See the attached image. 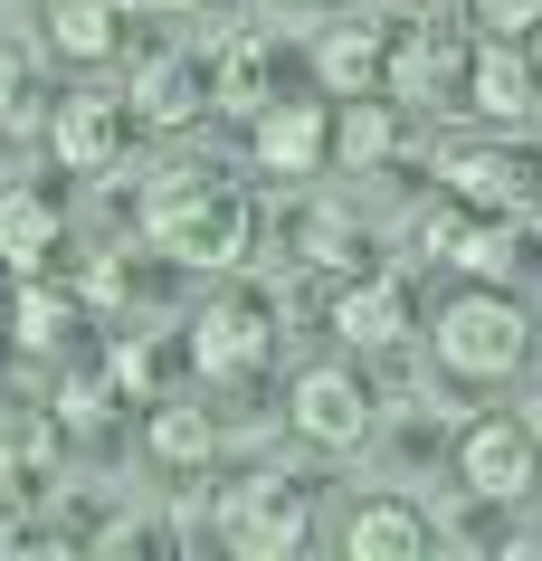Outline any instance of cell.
<instances>
[{"instance_id":"obj_13","label":"cell","mask_w":542,"mask_h":561,"mask_svg":"<svg viewBox=\"0 0 542 561\" xmlns=\"http://www.w3.org/2000/svg\"><path fill=\"white\" fill-rule=\"evenodd\" d=\"M200 105H210V77H200L191 48L143 58V67H134V95H124V115H143V124H191Z\"/></svg>"},{"instance_id":"obj_2","label":"cell","mask_w":542,"mask_h":561,"mask_svg":"<svg viewBox=\"0 0 542 561\" xmlns=\"http://www.w3.org/2000/svg\"><path fill=\"white\" fill-rule=\"evenodd\" d=\"M438 362H448L457 381H505L514 362H523V343H533V324H523V305L505 296V286H466V296L438 314Z\"/></svg>"},{"instance_id":"obj_11","label":"cell","mask_w":542,"mask_h":561,"mask_svg":"<svg viewBox=\"0 0 542 561\" xmlns=\"http://www.w3.org/2000/svg\"><path fill=\"white\" fill-rule=\"evenodd\" d=\"M48 152H58L67 172H115V152H124V105H115V95H67L58 115H48Z\"/></svg>"},{"instance_id":"obj_8","label":"cell","mask_w":542,"mask_h":561,"mask_svg":"<svg viewBox=\"0 0 542 561\" xmlns=\"http://www.w3.org/2000/svg\"><path fill=\"white\" fill-rule=\"evenodd\" d=\"M267 314L247 296H219V305H200L191 314V371H210V381H239V371H257L267 362Z\"/></svg>"},{"instance_id":"obj_3","label":"cell","mask_w":542,"mask_h":561,"mask_svg":"<svg viewBox=\"0 0 542 561\" xmlns=\"http://www.w3.org/2000/svg\"><path fill=\"white\" fill-rule=\"evenodd\" d=\"M219 533H229L239 561H286L304 533H314V495H304L296 476H247V485H229V504H219Z\"/></svg>"},{"instance_id":"obj_20","label":"cell","mask_w":542,"mask_h":561,"mask_svg":"<svg viewBox=\"0 0 542 561\" xmlns=\"http://www.w3.org/2000/svg\"><path fill=\"white\" fill-rule=\"evenodd\" d=\"M333 152L353 162V172H381L400 152V115L381 105V95H343V124H333Z\"/></svg>"},{"instance_id":"obj_25","label":"cell","mask_w":542,"mask_h":561,"mask_svg":"<svg viewBox=\"0 0 542 561\" xmlns=\"http://www.w3.org/2000/svg\"><path fill=\"white\" fill-rule=\"evenodd\" d=\"M77 296H87V314H115V305H124V266H115V257H95L87 276H77Z\"/></svg>"},{"instance_id":"obj_26","label":"cell","mask_w":542,"mask_h":561,"mask_svg":"<svg viewBox=\"0 0 542 561\" xmlns=\"http://www.w3.org/2000/svg\"><path fill=\"white\" fill-rule=\"evenodd\" d=\"M105 371H115V390H134V400H162V390H152V353H143V343H115Z\"/></svg>"},{"instance_id":"obj_21","label":"cell","mask_w":542,"mask_h":561,"mask_svg":"<svg viewBox=\"0 0 542 561\" xmlns=\"http://www.w3.org/2000/svg\"><path fill=\"white\" fill-rule=\"evenodd\" d=\"M143 438H152V457H162V467H181V476L219 457L210 410H191V400H152V428H143Z\"/></svg>"},{"instance_id":"obj_30","label":"cell","mask_w":542,"mask_h":561,"mask_svg":"<svg viewBox=\"0 0 542 561\" xmlns=\"http://www.w3.org/2000/svg\"><path fill=\"white\" fill-rule=\"evenodd\" d=\"M0 552H30V524L20 514H0Z\"/></svg>"},{"instance_id":"obj_23","label":"cell","mask_w":542,"mask_h":561,"mask_svg":"<svg viewBox=\"0 0 542 561\" xmlns=\"http://www.w3.org/2000/svg\"><path fill=\"white\" fill-rule=\"evenodd\" d=\"M296 248H304V266H343V248H353V219L343 209H314L296 229Z\"/></svg>"},{"instance_id":"obj_4","label":"cell","mask_w":542,"mask_h":561,"mask_svg":"<svg viewBox=\"0 0 542 561\" xmlns=\"http://www.w3.org/2000/svg\"><path fill=\"white\" fill-rule=\"evenodd\" d=\"M457 476H466V495L485 504H514V495H533V476H542V438L523 428V419H476L466 438H457Z\"/></svg>"},{"instance_id":"obj_7","label":"cell","mask_w":542,"mask_h":561,"mask_svg":"<svg viewBox=\"0 0 542 561\" xmlns=\"http://www.w3.org/2000/svg\"><path fill=\"white\" fill-rule=\"evenodd\" d=\"M286 419H296V438L304 447H361L371 438V390L353 381V371H304L296 381V400H286Z\"/></svg>"},{"instance_id":"obj_27","label":"cell","mask_w":542,"mask_h":561,"mask_svg":"<svg viewBox=\"0 0 542 561\" xmlns=\"http://www.w3.org/2000/svg\"><path fill=\"white\" fill-rule=\"evenodd\" d=\"M476 20L495 38H514V30H542V0H476Z\"/></svg>"},{"instance_id":"obj_1","label":"cell","mask_w":542,"mask_h":561,"mask_svg":"<svg viewBox=\"0 0 542 561\" xmlns=\"http://www.w3.org/2000/svg\"><path fill=\"white\" fill-rule=\"evenodd\" d=\"M143 229L162 238V257H181V266H239L247 248H257V209H247L239 191H219L210 172H152Z\"/></svg>"},{"instance_id":"obj_32","label":"cell","mask_w":542,"mask_h":561,"mask_svg":"<svg viewBox=\"0 0 542 561\" xmlns=\"http://www.w3.org/2000/svg\"><path fill=\"white\" fill-rule=\"evenodd\" d=\"M533 77H542V38H533Z\"/></svg>"},{"instance_id":"obj_31","label":"cell","mask_w":542,"mask_h":561,"mask_svg":"<svg viewBox=\"0 0 542 561\" xmlns=\"http://www.w3.org/2000/svg\"><path fill=\"white\" fill-rule=\"evenodd\" d=\"M143 10H200V0H143Z\"/></svg>"},{"instance_id":"obj_22","label":"cell","mask_w":542,"mask_h":561,"mask_svg":"<svg viewBox=\"0 0 542 561\" xmlns=\"http://www.w3.org/2000/svg\"><path fill=\"white\" fill-rule=\"evenodd\" d=\"M448 266L466 276V286H505L514 266H523V257H514V219H466V238H457Z\"/></svg>"},{"instance_id":"obj_17","label":"cell","mask_w":542,"mask_h":561,"mask_svg":"<svg viewBox=\"0 0 542 561\" xmlns=\"http://www.w3.org/2000/svg\"><path fill=\"white\" fill-rule=\"evenodd\" d=\"M48 48L77 67H105L124 48V10L115 0H48Z\"/></svg>"},{"instance_id":"obj_10","label":"cell","mask_w":542,"mask_h":561,"mask_svg":"<svg viewBox=\"0 0 542 561\" xmlns=\"http://www.w3.org/2000/svg\"><path fill=\"white\" fill-rule=\"evenodd\" d=\"M381 67H391V30L381 20H333L314 38V87L324 95H381Z\"/></svg>"},{"instance_id":"obj_14","label":"cell","mask_w":542,"mask_h":561,"mask_svg":"<svg viewBox=\"0 0 542 561\" xmlns=\"http://www.w3.org/2000/svg\"><path fill=\"white\" fill-rule=\"evenodd\" d=\"M333 333H343V343H361V353L410 343V296H400V276H353V286L333 296Z\"/></svg>"},{"instance_id":"obj_24","label":"cell","mask_w":542,"mask_h":561,"mask_svg":"<svg viewBox=\"0 0 542 561\" xmlns=\"http://www.w3.org/2000/svg\"><path fill=\"white\" fill-rule=\"evenodd\" d=\"M105 390H115V371H95V381H67V390H58V419H67V428H95V419H105Z\"/></svg>"},{"instance_id":"obj_29","label":"cell","mask_w":542,"mask_h":561,"mask_svg":"<svg viewBox=\"0 0 542 561\" xmlns=\"http://www.w3.org/2000/svg\"><path fill=\"white\" fill-rule=\"evenodd\" d=\"M30 87V58H20V48H10V38H0V115H10V95Z\"/></svg>"},{"instance_id":"obj_19","label":"cell","mask_w":542,"mask_h":561,"mask_svg":"<svg viewBox=\"0 0 542 561\" xmlns=\"http://www.w3.org/2000/svg\"><path fill=\"white\" fill-rule=\"evenodd\" d=\"M210 105H229V115H247V124L276 105V67H267V48H257V38L219 48V67H210Z\"/></svg>"},{"instance_id":"obj_18","label":"cell","mask_w":542,"mask_h":561,"mask_svg":"<svg viewBox=\"0 0 542 561\" xmlns=\"http://www.w3.org/2000/svg\"><path fill=\"white\" fill-rule=\"evenodd\" d=\"M87 314V296L77 286H48V276H20V296H10V343H30V353H48L67 324Z\"/></svg>"},{"instance_id":"obj_6","label":"cell","mask_w":542,"mask_h":561,"mask_svg":"<svg viewBox=\"0 0 542 561\" xmlns=\"http://www.w3.org/2000/svg\"><path fill=\"white\" fill-rule=\"evenodd\" d=\"M381 87H391L400 105H448V95H466V38L457 30H391Z\"/></svg>"},{"instance_id":"obj_28","label":"cell","mask_w":542,"mask_h":561,"mask_svg":"<svg viewBox=\"0 0 542 561\" xmlns=\"http://www.w3.org/2000/svg\"><path fill=\"white\" fill-rule=\"evenodd\" d=\"M20 495H30V457L0 438V504H20Z\"/></svg>"},{"instance_id":"obj_9","label":"cell","mask_w":542,"mask_h":561,"mask_svg":"<svg viewBox=\"0 0 542 561\" xmlns=\"http://www.w3.org/2000/svg\"><path fill=\"white\" fill-rule=\"evenodd\" d=\"M247 152H257V172L304 181V172H314V162L333 152V115H324V105H286V95H276L267 115L247 124Z\"/></svg>"},{"instance_id":"obj_5","label":"cell","mask_w":542,"mask_h":561,"mask_svg":"<svg viewBox=\"0 0 542 561\" xmlns=\"http://www.w3.org/2000/svg\"><path fill=\"white\" fill-rule=\"evenodd\" d=\"M438 181H448V201H466L476 219H523V209H533L542 162H523V152H495V144H448Z\"/></svg>"},{"instance_id":"obj_16","label":"cell","mask_w":542,"mask_h":561,"mask_svg":"<svg viewBox=\"0 0 542 561\" xmlns=\"http://www.w3.org/2000/svg\"><path fill=\"white\" fill-rule=\"evenodd\" d=\"M343 552H353V561H419L428 552V514H419V504H400V495L361 504L353 533H343Z\"/></svg>"},{"instance_id":"obj_12","label":"cell","mask_w":542,"mask_h":561,"mask_svg":"<svg viewBox=\"0 0 542 561\" xmlns=\"http://www.w3.org/2000/svg\"><path fill=\"white\" fill-rule=\"evenodd\" d=\"M533 48H514V38H485L476 58H466V105H476L485 124H514V115H533Z\"/></svg>"},{"instance_id":"obj_15","label":"cell","mask_w":542,"mask_h":561,"mask_svg":"<svg viewBox=\"0 0 542 561\" xmlns=\"http://www.w3.org/2000/svg\"><path fill=\"white\" fill-rule=\"evenodd\" d=\"M58 248V201L30 191V181H0V266L10 276H38Z\"/></svg>"}]
</instances>
